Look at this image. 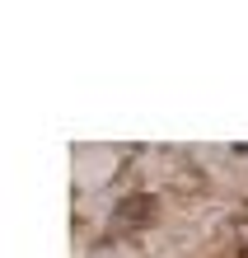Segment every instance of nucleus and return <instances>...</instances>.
Instances as JSON below:
<instances>
[{
    "instance_id": "1",
    "label": "nucleus",
    "mask_w": 248,
    "mask_h": 258,
    "mask_svg": "<svg viewBox=\"0 0 248 258\" xmlns=\"http://www.w3.org/2000/svg\"><path fill=\"white\" fill-rule=\"evenodd\" d=\"M154 216V202L150 197H127L117 211H113V230H131V225H145Z\"/></svg>"
}]
</instances>
